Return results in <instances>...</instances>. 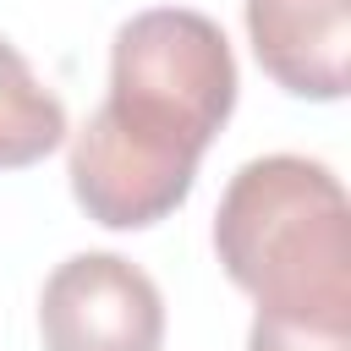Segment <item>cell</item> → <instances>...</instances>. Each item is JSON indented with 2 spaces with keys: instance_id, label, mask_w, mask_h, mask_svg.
<instances>
[{
  "instance_id": "5b68a950",
  "label": "cell",
  "mask_w": 351,
  "mask_h": 351,
  "mask_svg": "<svg viewBox=\"0 0 351 351\" xmlns=\"http://www.w3.org/2000/svg\"><path fill=\"white\" fill-rule=\"evenodd\" d=\"M66 143V104L33 77L22 49L0 38V170H27Z\"/></svg>"
},
{
  "instance_id": "7a4b0ae2",
  "label": "cell",
  "mask_w": 351,
  "mask_h": 351,
  "mask_svg": "<svg viewBox=\"0 0 351 351\" xmlns=\"http://www.w3.org/2000/svg\"><path fill=\"white\" fill-rule=\"evenodd\" d=\"M214 252L258 302L247 351H351V203L329 165L247 159L219 197Z\"/></svg>"
},
{
  "instance_id": "3957f363",
  "label": "cell",
  "mask_w": 351,
  "mask_h": 351,
  "mask_svg": "<svg viewBox=\"0 0 351 351\" xmlns=\"http://www.w3.org/2000/svg\"><path fill=\"white\" fill-rule=\"evenodd\" d=\"M44 351H159L165 296L121 252H77L38 291Z\"/></svg>"
},
{
  "instance_id": "6da1fadb",
  "label": "cell",
  "mask_w": 351,
  "mask_h": 351,
  "mask_svg": "<svg viewBox=\"0 0 351 351\" xmlns=\"http://www.w3.org/2000/svg\"><path fill=\"white\" fill-rule=\"evenodd\" d=\"M236 110V55L214 16L154 5L110 44V93L71 137V197L110 230L170 219L197 181L203 148Z\"/></svg>"
},
{
  "instance_id": "277c9868",
  "label": "cell",
  "mask_w": 351,
  "mask_h": 351,
  "mask_svg": "<svg viewBox=\"0 0 351 351\" xmlns=\"http://www.w3.org/2000/svg\"><path fill=\"white\" fill-rule=\"evenodd\" d=\"M351 0H247V38L258 66L296 99L335 104L346 93Z\"/></svg>"
}]
</instances>
